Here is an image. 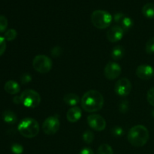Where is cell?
<instances>
[{
	"instance_id": "obj_27",
	"label": "cell",
	"mask_w": 154,
	"mask_h": 154,
	"mask_svg": "<svg viewBox=\"0 0 154 154\" xmlns=\"http://www.w3.org/2000/svg\"><path fill=\"white\" fill-rule=\"evenodd\" d=\"M147 99L149 104L154 107V87L148 90L147 94Z\"/></svg>"
},
{
	"instance_id": "obj_12",
	"label": "cell",
	"mask_w": 154,
	"mask_h": 154,
	"mask_svg": "<svg viewBox=\"0 0 154 154\" xmlns=\"http://www.w3.org/2000/svg\"><path fill=\"white\" fill-rule=\"evenodd\" d=\"M124 34V30L118 25L114 26L107 32V38L111 43H116L122 39Z\"/></svg>"
},
{
	"instance_id": "obj_2",
	"label": "cell",
	"mask_w": 154,
	"mask_h": 154,
	"mask_svg": "<svg viewBox=\"0 0 154 154\" xmlns=\"http://www.w3.org/2000/svg\"><path fill=\"white\" fill-rule=\"evenodd\" d=\"M149 132L143 125H136L128 132L127 139L132 146L141 147L145 145L149 140Z\"/></svg>"
},
{
	"instance_id": "obj_17",
	"label": "cell",
	"mask_w": 154,
	"mask_h": 154,
	"mask_svg": "<svg viewBox=\"0 0 154 154\" xmlns=\"http://www.w3.org/2000/svg\"><path fill=\"white\" fill-rule=\"evenodd\" d=\"M63 100H64V102L67 105H70V106H75L80 102V99L78 97V96L75 94V93H69V94H66L64 96V98H63Z\"/></svg>"
},
{
	"instance_id": "obj_32",
	"label": "cell",
	"mask_w": 154,
	"mask_h": 154,
	"mask_svg": "<svg viewBox=\"0 0 154 154\" xmlns=\"http://www.w3.org/2000/svg\"><path fill=\"white\" fill-rule=\"evenodd\" d=\"M79 154H94V152H93V150L91 148L85 147V148H83L81 150Z\"/></svg>"
},
{
	"instance_id": "obj_15",
	"label": "cell",
	"mask_w": 154,
	"mask_h": 154,
	"mask_svg": "<svg viewBox=\"0 0 154 154\" xmlns=\"http://www.w3.org/2000/svg\"><path fill=\"white\" fill-rule=\"evenodd\" d=\"M4 89L6 93L11 95H16L20 91V87L19 84L14 81H8L5 84Z\"/></svg>"
},
{
	"instance_id": "obj_33",
	"label": "cell",
	"mask_w": 154,
	"mask_h": 154,
	"mask_svg": "<svg viewBox=\"0 0 154 154\" xmlns=\"http://www.w3.org/2000/svg\"><path fill=\"white\" fill-rule=\"evenodd\" d=\"M13 102L15 104H22V101H21V97L20 96H16L13 98Z\"/></svg>"
},
{
	"instance_id": "obj_7",
	"label": "cell",
	"mask_w": 154,
	"mask_h": 154,
	"mask_svg": "<svg viewBox=\"0 0 154 154\" xmlns=\"http://www.w3.org/2000/svg\"><path fill=\"white\" fill-rule=\"evenodd\" d=\"M60 127V122L57 116H51L45 120L42 124V130L46 135L57 133Z\"/></svg>"
},
{
	"instance_id": "obj_9",
	"label": "cell",
	"mask_w": 154,
	"mask_h": 154,
	"mask_svg": "<svg viewBox=\"0 0 154 154\" xmlns=\"http://www.w3.org/2000/svg\"><path fill=\"white\" fill-rule=\"evenodd\" d=\"M87 123L90 128L97 132L103 131L106 127V121L104 117L99 114H90L87 117Z\"/></svg>"
},
{
	"instance_id": "obj_25",
	"label": "cell",
	"mask_w": 154,
	"mask_h": 154,
	"mask_svg": "<svg viewBox=\"0 0 154 154\" xmlns=\"http://www.w3.org/2000/svg\"><path fill=\"white\" fill-rule=\"evenodd\" d=\"M8 24V22L7 18L3 15H0V32H3L7 29Z\"/></svg>"
},
{
	"instance_id": "obj_30",
	"label": "cell",
	"mask_w": 154,
	"mask_h": 154,
	"mask_svg": "<svg viewBox=\"0 0 154 154\" xmlns=\"http://www.w3.org/2000/svg\"><path fill=\"white\" fill-rule=\"evenodd\" d=\"M31 81H32V76L29 75V74L24 73L20 78V81L23 84H28V83H29Z\"/></svg>"
},
{
	"instance_id": "obj_23",
	"label": "cell",
	"mask_w": 154,
	"mask_h": 154,
	"mask_svg": "<svg viewBox=\"0 0 154 154\" xmlns=\"http://www.w3.org/2000/svg\"><path fill=\"white\" fill-rule=\"evenodd\" d=\"M145 51L148 54H154V37L149 39L145 45Z\"/></svg>"
},
{
	"instance_id": "obj_34",
	"label": "cell",
	"mask_w": 154,
	"mask_h": 154,
	"mask_svg": "<svg viewBox=\"0 0 154 154\" xmlns=\"http://www.w3.org/2000/svg\"><path fill=\"white\" fill-rule=\"evenodd\" d=\"M152 114H153V116L154 117V110L153 111V112H152Z\"/></svg>"
},
{
	"instance_id": "obj_14",
	"label": "cell",
	"mask_w": 154,
	"mask_h": 154,
	"mask_svg": "<svg viewBox=\"0 0 154 154\" xmlns=\"http://www.w3.org/2000/svg\"><path fill=\"white\" fill-rule=\"evenodd\" d=\"M82 116V111L80 108L77 106H74L71 108L66 114V117L67 120L70 123H76L81 119Z\"/></svg>"
},
{
	"instance_id": "obj_31",
	"label": "cell",
	"mask_w": 154,
	"mask_h": 154,
	"mask_svg": "<svg viewBox=\"0 0 154 154\" xmlns=\"http://www.w3.org/2000/svg\"><path fill=\"white\" fill-rule=\"evenodd\" d=\"M62 54V49L60 47H54L52 50H51V54L53 57H57L61 55Z\"/></svg>"
},
{
	"instance_id": "obj_3",
	"label": "cell",
	"mask_w": 154,
	"mask_h": 154,
	"mask_svg": "<svg viewBox=\"0 0 154 154\" xmlns=\"http://www.w3.org/2000/svg\"><path fill=\"white\" fill-rule=\"evenodd\" d=\"M17 129L22 136L27 138H32L39 133L40 126L37 120L31 117H26L20 122Z\"/></svg>"
},
{
	"instance_id": "obj_22",
	"label": "cell",
	"mask_w": 154,
	"mask_h": 154,
	"mask_svg": "<svg viewBox=\"0 0 154 154\" xmlns=\"http://www.w3.org/2000/svg\"><path fill=\"white\" fill-rule=\"evenodd\" d=\"M83 140H84L86 144H92V142L94 140V134H93V132L90 130L85 131L83 134Z\"/></svg>"
},
{
	"instance_id": "obj_13",
	"label": "cell",
	"mask_w": 154,
	"mask_h": 154,
	"mask_svg": "<svg viewBox=\"0 0 154 154\" xmlns=\"http://www.w3.org/2000/svg\"><path fill=\"white\" fill-rule=\"evenodd\" d=\"M114 20L117 23H118L120 27L123 29L125 31H128L132 28V25H133V21L129 17L125 16L122 13H117L114 14Z\"/></svg>"
},
{
	"instance_id": "obj_19",
	"label": "cell",
	"mask_w": 154,
	"mask_h": 154,
	"mask_svg": "<svg viewBox=\"0 0 154 154\" xmlns=\"http://www.w3.org/2000/svg\"><path fill=\"white\" fill-rule=\"evenodd\" d=\"M124 56V48L120 45L114 47L111 51V57L114 60L117 61V60H121Z\"/></svg>"
},
{
	"instance_id": "obj_1",
	"label": "cell",
	"mask_w": 154,
	"mask_h": 154,
	"mask_svg": "<svg viewBox=\"0 0 154 154\" xmlns=\"http://www.w3.org/2000/svg\"><path fill=\"white\" fill-rule=\"evenodd\" d=\"M81 107L87 112L94 113L100 111L104 105V98L99 91L95 90L86 92L81 98Z\"/></svg>"
},
{
	"instance_id": "obj_10",
	"label": "cell",
	"mask_w": 154,
	"mask_h": 154,
	"mask_svg": "<svg viewBox=\"0 0 154 154\" xmlns=\"http://www.w3.org/2000/svg\"><path fill=\"white\" fill-rule=\"evenodd\" d=\"M105 76L107 79L112 81L118 78L121 74V67L115 62H110L105 68Z\"/></svg>"
},
{
	"instance_id": "obj_8",
	"label": "cell",
	"mask_w": 154,
	"mask_h": 154,
	"mask_svg": "<svg viewBox=\"0 0 154 154\" xmlns=\"http://www.w3.org/2000/svg\"><path fill=\"white\" fill-rule=\"evenodd\" d=\"M114 91L118 96L125 97L130 94L132 91V84L126 78H120L114 85Z\"/></svg>"
},
{
	"instance_id": "obj_20",
	"label": "cell",
	"mask_w": 154,
	"mask_h": 154,
	"mask_svg": "<svg viewBox=\"0 0 154 154\" xmlns=\"http://www.w3.org/2000/svg\"><path fill=\"white\" fill-rule=\"evenodd\" d=\"M97 154H114V150L109 144H103L98 148Z\"/></svg>"
},
{
	"instance_id": "obj_16",
	"label": "cell",
	"mask_w": 154,
	"mask_h": 154,
	"mask_svg": "<svg viewBox=\"0 0 154 154\" xmlns=\"http://www.w3.org/2000/svg\"><path fill=\"white\" fill-rule=\"evenodd\" d=\"M2 119L6 123L14 124V123H16L17 117L14 112L10 111V110H7L2 113Z\"/></svg>"
},
{
	"instance_id": "obj_6",
	"label": "cell",
	"mask_w": 154,
	"mask_h": 154,
	"mask_svg": "<svg viewBox=\"0 0 154 154\" xmlns=\"http://www.w3.org/2000/svg\"><path fill=\"white\" fill-rule=\"evenodd\" d=\"M32 66L35 70L38 73L45 74L51 70L53 62L48 56L38 55L33 59Z\"/></svg>"
},
{
	"instance_id": "obj_29",
	"label": "cell",
	"mask_w": 154,
	"mask_h": 154,
	"mask_svg": "<svg viewBox=\"0 0 154 154\" xmlns=\"http://www.w3.org/2000/svg\"><path fill=\"white\" fill-rule=\"evenodd\" d=\"M6 40L5 39L4 37L2 36H0V57L2 55H3V54L5 53L6 50Z\"/></svg>"
},
{
	"instance_id": "obj_4",
	"label": "cell",
	"mask_w": 154,
	"mask_h": 154,
	"mask_svg": "<svg viewBox=\"0 0 154 154\" xmlns=\"http://www.w3.org/2000/svg\"><path fill=\"white\" fill-rule=\"evenodd\" d=\"M113 17L109 12L104 10H96L92 13L91 22L99 29H106L111 25Z\"/></svg>"
},
{
	"instance_id": "obj_5",
	"label": "cell",
	"mask_w": 154,
	"mask_h": 154,
	"mask_svg": "<svg viewBox=\"0 0 154 154\" xmlns=\"http://www.w3.org/2000/svg\"><path fill=\"white\" fill-rule=\"evenodd\" d=\"M22 104L26 108H35L40 105L41 96L33 90H26L20 95Z\"/></svg>"
},
{
	"instance_id": "obj_24",
	"label": "cell",
	"mask_w": 154,
	"mask_h": 154,
	"mask_svg": "<svg viewBox=\"0 0 154 154\" xmlns=\"http://www.w3.org/2000/svg\"><path fill=\"white\" fill-rule=\"evenodd\" d=\"M11 150L14 154H22L23 152V147L21 144L14 143L11 145Z\"/></svg>"
},
{
	"instance_id": "obj_26",
	"label": "cell",
	"mask_w": 154,
	"mask_h": 154,
	"mask_svg": "<svg viewBox=\"0 0 154 154\" xmlns=\"http://www.w3.org/2000/svg\"><path fill=\"white\" fill-rule=\"evenodd\" d=\"M119 110L121 113L125 114L129 110V102L127 100H123L119 104Z\"/></svg>"
},
{
	"instance_id": "obj_18",
	"label": "cell",
	"mask_w": 154,
	"mask_h": 154,
	"mask_svg": "<svg viewBox=\"0 0 154 154\" xmlns=\"http://www.w3.org/2000/svg\"><path fill=\"white\" fill-rule=\"evenodd\" d=\"M142 14L145 17L149 19L154 18V4L153 3H147L142 8Z\"/></svg>"
},
{
	"instance_id": "obj_28",
	"label": "cell",
	"mask_w": 154,
	"mask_h": 154,
	"mask_svg": "<svg viewBox=\"0 0 154 154\" xmlns=\"http://www.w3.org/2000/svg\"><path fill=\"white\" fill-rule=\"evenodd\" d=\"M111 133L116 137H120L123 135V129L120 126H115L111 129Z\"/></svg>"
},
{
	"instance_id": "obj_21",
	"label": "cell",
	"mask_w": 154,
	"mask_h": 154,
	"mask_svg": "<svg viewBox=\"0 0 154 154\" xmlns=\"http://www.w3.org/2000/svg\"><path fill=\"white\" fill-rule=\"evenodd\" d=\"M17 35V32L16 30L14 29H10L5 32L4 38L8 42H11L16 38Z\"/></svg>"
},
{
	"instance_id": "obj_11",
	"label": "cell",
	"mask_w": 154,
	"mask_h": 154,
	"mask_svg": "<svg viewBox=\"0 0 154 154\" xmlns=\"http://www.w3.org/2000/svg\"><path fill=\"white\" fill-rule=\"evenodd\" d=\"M135 73L140 79L147 81V80L151 79L154 76V69L150 65H140L136 69Z\"/></svg>"
}]
</instances>
